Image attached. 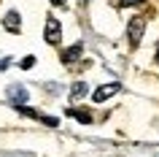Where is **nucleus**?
Returning a JSON list of instances; mask_svg holds the SVG:
<instances>
[{"label": "nucleus", "instance_id": "obj_7", "mask_svg": "<svg viewBox=\"0 0 159 157\" xmlns=\"http://www.w3.org/2000/svg\"><path fill=\"white\" fill-rule=\"evenodd\" d=\"M89 95V84H84V81H75L73 87H70V100L73 103H78L81 98H86Z\"/></svg>", "mask_w": 159, "mask_h": 157}, {"label": "nucleus", "instance_id": "obj_8", "mask_svg": "<svg viewBox=\"0 0 159 157\" xmlns=\"http://www.w3.org/2000/svg\"><path fill=\"white\" fill-rule=\"evenodd\" d=\"M67 114H70V116H75V119H78L81 125H89V122H92V114H89V111H78V108H70Z\"/></svg>", "mask_w": 159, "mask_h": 157}, {"label": "nucleus", "instance_id": "obj_1", "mask_svg": "<svg viewBox=\"0 0 159 157\" xmlns=\"http://www.w3.org/2000/svg\"><path fill=\"white\" fill-rule=\"evenodd\" d=\"M143 30H146V17H132L129 22H127V38H129V46H140Z\"/></svg>", "mask_w": 159, "mask_h": 157}, {"label": "nucleus", "instance_id": "obj_5", "mask_svg": "<svg viewBox=\"0 0 159 157\" xmlns=\"http://www.w3.org/2000/svg\"><path fill=\"white\" fill-rule=\"evenodd\" d=\"M3 27H6L8 33H19V30H22V14H19V11H8V14L3 17Z\"/></svg>", "mask_w": 159, "mask_h": 157}, {"label": "nucleus", "instance_id": "obj_11", "mask_svg": "<svg viewBox=\"0 0 159 157\" xmlns=\"http://www.w3.org/2000/svg\"><path fill=\"white\" fill-rule=\"evenodd\" d=\"M51 3H54V6H65V0H51Z\"/></svg>", "mask_w": 159, "mask_h": 157}, {"label": "nucleus", "instance_id": "obj_13", "mask_svg": "<svg viewBox=\"0 0 159 157\" xmlns=\"http://www.w3.org/2000/svg\"><path fill=\"white\" fill-rule=\"evenodd\" d=\"M81 3H86V0H81Z\"/></svg>", "mask_w": 159, "mask_h": 157}, {"label": "nucleus", "instance_id": "obj_2", "mask_svg": "<svg viewBox=\"0 0 159 157\" xmlns=\"http://www.w3.org/2000/svg\"><path fill=\"white\" fill-rule=\"evenodd\" d=\"M46 41L49 43H59L62 41V25H59L57 17H46Z\"/></svg>", "mask_w": 159, "mask_h": 157}, {"label": "nucleus", "instance_id": "obj_3", "mask_svg": "<svg viewBox=\"0 0 159 157\" xmlns=\"http://www.w3.org/2000/svg\"><path fill=\"white\" fill-rule=\"evenodd\" d=\"M119 90H121V84H119V81H111V84H102L100 90H94V95H92V100H94V103H102V100H108L111 95H116Z\"/></svg>", "mask_w": 159, "mask_h": 157}, {"label": "nucleus", "instance_id": "obj_10", "mask_svg": "<svg viewBox=\"0 0 159 157\" xmlns=\"http://www.w3.org/2000/svg\"><path fill=\"white\" fill-rule=\"evenodd\" d=\"M124 6H135V3H143V0H121Z\"/></svg>", "mask_w": 159, "mask_h": 157}, {"label": "nucleus", "instance_id": "obj_4", "mask_svg": "<svg viewBox=\"0 0 159 157\" xmlns=\"http://www.w3.org/2000/svg\"><path fill=\"white\" fill-rule=\"evenodd\" d=\"M8 98H11V106H14V108H25L27 90H25V87H19V84H14V87L8 90Z\"/></svg>", "mask_w": 159, "mask_h": 157}, {"label": "nucleus", "instance_id": "obj_12", "mask_svg": "<svg viewBox=\"0 0 159 157\" xmlns=\"http://www.w3.org/2000/svg\"><path fill=\"white\" fill-rule=\"evenodd\" d=\"M157 62H159V54H157Z\"/></svg>", "mask_w": 159, "mask_h": 157}, {"label": "nucleus", "instance_id": "obj_6", "mask_svg": "<svg viewBox=\"0 0 159 157\" xmlns=\"http://www.w3.org/2000/svg\"><path fill=\"white\" fill-rule=\"evenodd\" d=\"M81 54H84V46H81V43H75V46H70V49L62 52V62L73 65V62H78V60H81Z\"/></svg>", "mask_w": 159, "mask_h": 157}, {"label": "nucleus", "instance_id": "obj_9", "mask_svg": "<svg viewBox=\"0 0 159 157\" xmlns=\"http://www.w3.org/2000/svg\"><path fill=\"white\" fill-rule=\"evenodd\" d=\"M33 65H35V57H33V54H27V57H22V62H19V68H22V71H30Z\"/></svg>", "mask_w": 159, "mask_h": 157}]
</instances>
